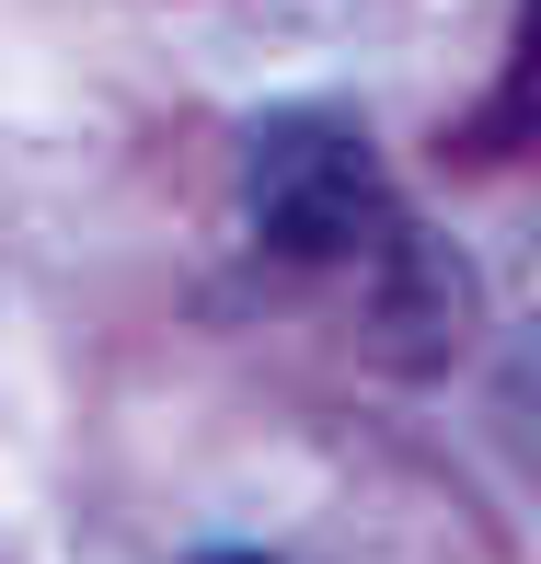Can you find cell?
<instances>
[{"label": "cell", "instance_id": "1", "mask_svg": "<svg viewBox=\"0 0 541 564\" xmlns=\"http://www.w3.org/2000/svg\"><path fill=\"white\" fill-rule=\"evenodd\" d=\"M242 208L266 230V253L289 265H346V253L392 242V173H380L369 127L334 105H289L253 127L242 150Z\"/></svg>", "mask_w": 541, "mask_h": 564}, {"label": "cell", "instance_id": "2", "mask_svg": "<svg viewBox=\"0 0 541 564\" xmlns=\"http://www.w3.org/2000/svg\"><path fill=\"white\" fill-rule=\"evenodd\" d=\"M461 346V265L426 230H392V276H380V357L392 369H437Z\"/></svg>", "mask_w": 541, "mask_h": 564}, {"label": "cell", "instance_id": "3", "mask_svg": "<svg viewBox=\"0 0 541 564\" xmlns=\"http://www.w3.org/2000/svg\"><path fill=\"white\" fill-rule=\"evenodd\" d=\"M196 564H277V553H253V542H219V553H196Z\"/></svg>", "mask_w": 541, "mask_h": 564}]
</instances>
